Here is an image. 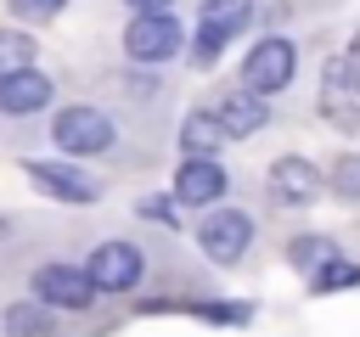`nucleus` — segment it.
<instances>
[{"label":"nucleus","mask_w":360,"mask_h":337,"mask_svg":"<svg viewBox=\"0 0 360 337\" xmlns=\"http://www.w3.org/2000/svg\"><path fill=\"white\" fill-rule=\"evenodd\" d=\"M45 101H51V79H45L34 62L0 73V112H6V118H28V112H39Z\"/></svg>","instance_id":"1a4fd4ad"},{"label":"nucleus","mask_w":360,"mask_h":337,"mask_svg":"<svg viewBox=\"0 0 360 337\" xmlns=\"http://www.w3.org/2000/svg\"><path fill=\"white\" fill-rule=\"evenodd\" d=\"M197 315L214 320V326H248V320H253L248 303H197Z\"/></svg>","instance_id":"aec40b11"},{"label":"nucleus","mask_w":360,"mask_h":337,"mask_svg":"<svg viewBox=\"0 0 360 337\" xmlns=\"http://www.w3.org/2000/svg\"><path fill=\"white\" fill-rule=\"evenodd\" d=\"M349 286H360V264H349V258H338V253L309 275V292H315V298H326V292H349Z\"/></svg>","instance_id":"2eb2a0df"},{"label":"nucleus","mask_w":360,"mask_h":337,"mask_svg":"<svg viewBox=\"0 0 360 337\" xmlns=\"http://www.w3.org/2000/svg\"><path fill=\"white\" fill-rule=\"evenodd\" d=\"M225 140H231V135H225L219 112H186V118H180V146H186V157H214Z\"/></svg>","instance_id":"ddd939ff"},{"label":"nucleus","mask_w":360,"mask_h":337,"mask_svg":"<svg viewBox=\"0 0 360 337\" xmlns=\"http://www.w3.org/2000/svg\"><path fill=\"white\" fill-rule=\"evenodd\" d=\"M124 51L135 62H169L180 51V22L169 11H135L124 28Z\"/></svg>","instance_id":"39448f33"},{"label":"nucleus","mask_w":360,"mask_h":337,"mask_svg":"<svg viewBox=\"0 0 360 337\" xmlns=\"http://www.w3.org/2000/svg\"><path fill=\"white\" fill-rule=\"evenodd\" d=\"M287 253H292V264H304V270H315V264H326V258L338 253V242H332V236H298V242H292Z\"/></svg>","instance_id":"6ab92c4d"},{"label":"nucleus","mask_w":360,"mask_h":337,"mask_svg":"<svg viewBox=\"0 0 360 337\" xmlns=\"http://www.w3.org/2000/svg\"><path fill=\"white\" fill-rule=\"evenodd\" d=\"M270 191L276 202H292V208H309L321 197V168L309 157H276L270 163Z\"/></svg>","instance_id":"9d476101"},{"label":"nucleus","mask_w":360,"mask_h":337,"mask_svg":"<svg viewBox=\"0 0 360 337\" xmlns=\"http://www.w3.org/2000/svg\"><path fill=\"white\" fill-rule=\"evenodd\" d=\"M62 6H68V0H11L17 17H56Z\"/></svg>","instance_id":"412c9836"},{"label":"nucleus","mask_w":360,"mask_h":337,"mask_svg":"<svg viewBox=\"0 0 360 337\" xmlns=\"http://www.w3.org/2000/svg\"><path fill=\"white\" fill-rule=\"evenodd\" d=\"M343 56H349V62H354V73H360V34L349 39V51H343Z\"/></svg>","instance_id":"b1692460"},{"label":"nucleus","mask_w":360,"mask_h":337,"mask_svg":"<svg viewBox=\"0 0 360 337\" xmlns=\"http://www.w3.org/2000/svg\"><path fill=\"white\" fill-rule=\"evenodd\" d=\"M6 331L11 337H51V315L39 303H11L6 309Z\"/></svg>","instance_id":"dca6fc26"},{"label":"nucleus","mask_w":360,"mask_h":337,"mask_svg":"<svg viewBox=\"0 0 360 337\" xmlns=\"http://www.w3.org/2000/svg\"><path fill=\"white\" fill-rule=\"evenodd\" d=\"M141 213H146V219H163V225L174 219V208H169L163 197H146V202H141Z\"/></svg>","instance_id":"4be33fe9"},{"label":"nucleus","mask_w":360,"mask_h":337,"mask_svg":"<svg viewBox=\"0 0 360 337\" xmlns=\"http://www.w3.org/2000/svg\"><path fill=\"white\" fill-rule=\"evenodd\" d=\"M219 197H225V168L214 157H186L174 168V202L202 208V202H219Z\"/></svg>","instance_id":"9b49d317"},{"label":"nucleus","mask_w":360,"mask_h":337,"mask_svg":"<svg viewBox=\"0 0 360 337\" xmlns=\"http://www.w3.org/2000/svg\"><path fill=\"white\" fill-rule=\"evenodd\" d=\"M34 298L51 303V309H84L96 298V286L79 264H39L34 270Z\"/></svg>","instance_id":"6e6552de"},{"label":"nucleus","mask_w":360,"mask_h":337,"mask_svg":"<svg viewBox=\"0 0 360 337\" xmlns=\"http://www.w3.org/2000/svg\"><path fill=\"white\" fill-rule=\"evenodd\" d=\"M332 191H338L343 202H360V152H343V157L332 163Z\"/></svg>","instance_id":"a211bd4d"},{"label":"nucleus","mask_w":360,"mask_h":337,"mask_svg":"<svg viewBox=\"0 0 360 337\" xmlns=\"http://www.w3.org/2000/svg\"><path fill=\"white\" fill-rule=\"evenodd\" d=\"M22 174H28L45 197H56V202H73V208L101 202V180H96V174H79V168H68V163H28Z\"/></svg>","instance_id":"423d86ee"},{"label":"nucleus","mask_w":360,"mask_h":337,"mask_svg":"<svg viewBox=\"0 0 360 337\" xmlns=\"http://www.w3.org/2000/svg\"><path fill=\"white\" fill-rule=\"evenodd\" d=\"M292 73H298V51H292V39H276V34H270V39H259V45L242 56V84L259 90V95L287 90Z\"/></svg>","instance_id":"7ed1b4c3"},{"label":"nucleus","mask_w":360,"mask_h":337,"mask_svg":"<svg viewBox=\"0 0 360 337\" xmlns=\"http://www.w3.org/2000/svg\"><path fill=\"white\" fill-rule=\"evenodd\" d=\"M124 6H129V11H169L174 0H124Z\"/></svg>","instance_id":"5701e85b"},{"label":"nucleus","mask_w":360,"mask_h":337,"mask_svg":"<svg viewBox=\"0 0 360 337\" xmlns=\"http://www.w3.org/2000/svg\"><path fill=\"white\" fill-rule=\"evenodd\" d=\"M51 135H56V146L68 157H96V152L118 146V129H112V118L101 107H62L56 124H51Z\"/></svg>","instance_id":"f03ea898"},{"label":"nucleus","mask_w":360,"mask_h":337,"mask_svg":"<svg viewBox=\"0 0 360 337\" xmlns=\"http://www.w3.org/2000/svg\"><path fill=\"white\" fill-rule=\"evenodd\" d=\"M248 17H253V0H202V22L197 28L225 45V39H236L248 28Z\"/></svg>","instance_id":"4468645a"},{"label":"nucleus","mask_w":360,"mask_h":337,"mask_svg":"<svg viewBox=\"0 0 360 337\" xmlns=\"http://www.w3.org/2000/svg\"><path fill=\"white\" fill-rule=\"evenodd\" d=\"M321 118H326L338 135L360 140V73H354L349 56H332V62L321 67Z\"/></svg>","instance_id":"f257e3e1"},{"label":"nucleus","mask_w":360,"mask_h":337,"mask_svg":"<svg viewBox=\"0 0 360 337\" xmlns=\"http://www.w3.org/2000/svg\"><path fill=\"white\" fill-rule=\"evenodd\" d=\"M197 247H202V258H214V264H242L248 247H253V219L236 213V208H214V213L197 225Z\"/></svg>","instance_id":"20e7f679"},{"label":"nucleus","mask_w":360,"mask_h":337,"mask_svg":"<svg viewBox=\"0 0 360 337\" xmlns=\"http://www.w3.org/2000/svg\"><path fill=\"white\" fill-rule=\"evenodd\" d=\"M219 124H225V135H259L264 124H270V107L259 101V90H242V95H225L219 107Z\"/></svg>","instance_id":"f8f14e48"},{"label":"nucleus","mask_w":360,"mask_h":337,"mask_svg":"<svg viewBox=\"0 0 360 337\" xmlns=\"http://www.w3.org/2000/svg\"><path fill=\"white\" fill-rule=\"evenodd\" d=\"M84 275H90L96 292H129V286L141 281V253H135L129 242H101V247L90 253Z\"/></svg>","instance_id":"0eeeda50"},{"label":"nucleus","mask_w":360,"mask_h":337,"mask_svg":"<svg viewBox=\"0 0 360 337\" xmlns=\"http://www.w3.org/2000/svg\"><path fill=\"white\" fill-rule=\"evenodd\" d=\"M28 62H34V39H28L22 28H0V73L28 67Z\"/></svg>","instance_id":"f3484780"}]
</instances>
